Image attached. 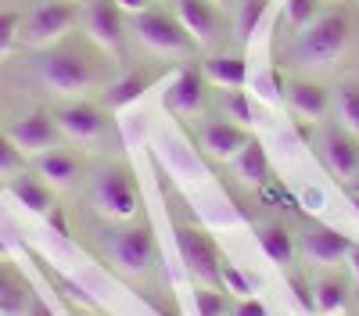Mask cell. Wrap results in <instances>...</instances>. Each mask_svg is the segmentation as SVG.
Segmentation results:
<instances>
[{"mask_svg": "<svg viewBox=\"0 0 359 316\" xmlns=\"http://www.w3.org/2000/svg\"><path fill=\"white\" fill-rule=\"evenodd\" d=\"M176 245H180V259H184L187 273L201 284V287H219V266L223 259L212 245V238L198 226H180L176 230Z\"/></svg>", "mask_w": 359, "mask_h": 316, "instance_id": "obj_4", "label": "cell"}, {"mask_svg": "<svg viewBox=\"0 0 359 316\" xmlns=\"http://www.w3.org/2000/svg\"><path fill=\"white\" fill-rule=\"evenodd\" d=\"M54 119H57V130H62L65 137H72V140H97V137H104V130H108L104 108L86 104V101L62 108Z\"/></svg>", "mask_w": 359, "mask_h": 316, "instance_id": "obj_11", "label": "cell"}, {"mask_svg": "<svg viewBox=\"0 0 359 316\" xmlns=\"http://www.w3.org/2000/svg\"><path fill=\"white\" fill-rule=\"evenodd\" d=\"M25 158L18 151V144L8 137V133H0V177H11V172H22Z\"/></svg>", "mask_w": 359, "mask_h": 316, "instance_id": "obj_29", "label": "cell"}, {"mask_svg": "<svg viewBox=\"0 0 359 316\" xmlns=\"http://www.w3.org/2000/svg\"><path fill=\"white\" fill-rule=\"evenodd\" d=\"M219 284H226L230 291H237V295H248V291H252V287H248V280L241 277V270H237V266H230V263H223V266H219Z\"/></svg>", "mask_w": 359, "mask_h": 316, "instance_id": "obj_32", "label": "cell"}, {"mask_svg": "<svg viewBox=\"0 0 359 316\" xmlns=\"http://www.w3.org/2000/svg\"><path fill=\"white\" fill-rule=\"evenodd\" d=\"M36 169H40V180L47 187H69L79 177V158L69 155V151H62V148H50V151L40 155Z\"/></svg>", "mask_w": 359, "mask_h": 316, "instance_id": "obj_17", "label": "cell"}, {"mask_svg": "<svg viewBox=\"0 0 359 316\" xmlns=\"http://www.w3.org/2000/svg\"><path fill=\"white\" fill-rule=\"evenodd\" d=\"M18 29H22V15L18 11H0V57L15 47Z\"/></svg>", "mask_w": 359, "mask_h": 316, "instance_id": "obj_30", "label": "cell"}, {"mask_svg": "<svg viewBox=\"0 0 359 316\" xmlns=\"http://www.w3.org/2000/svg\"><path fill=\"white\" fill-rule=\"evenodd\" d=\"M123 11H130V15H144L147 11V0H115Z\"/></svg>", "mask_w": 359, "mask_h": 316, "instance_id": "obj_34", "label": "cell"}, {"mask_svg": "<svg viewBox=\"0 0 359 316\" xmlns=\"http://www.w3.org/2000/svg\"><path fill=\"white\" fill-rule=\"evenodd\" d=\"M83 25L94 36V43H101L104 50L123 47V8L115 0H90L83 11Z\"/></svg>", "mask_w": 359, "mask_h": 316, "instance_id": "obj_10", "label": "cell"}, {"mask_svg": "<svg viewBox=\"0 0 359 316\" xmlns=\"http://www.w3.org/2000/svg\"><path fill=\"white\" fill-rule=\"evenodd\" d=\"M137 40L147 50H158V54H184V50L194 47V40L187 36V29L180 25V18H172L165 11L137 15Z\"/></svg>", "mask_w": 359, "mask_h": 316, "instance_id": "obj_5", "label": "cell"}, {"mask_svg": "<svg viewBox=\"0 0 359 316\" xmlns=\"http://www.w3.org/2000/svg\"><path fill=\"white\" fill-rule=\"evenodd\" d=\"M323 155H327V165H331L334 177H355L359 172V144L352 140L348 130H327L323 137Z\"/></svg>", "mask_w": 359, "mask_h": 316, "instance_id": "obj_16", "label": "cell"}, {"mask_svg": "<svg viewBox=\"0 0 359 316\" xmlns=\"http://www.w3.org/2000/svg\"><path fill=\"white\" fill-rule=\"evenodd\" d=\"M194 305H198V316H226V309H230V302L219 287H201L194 295Z\"/></svg>", "mask_w": 359, "mask_h": 316, "instance_id": "obj_28", "label": "cell"}, {"mask_svg": "<svg viewBox=\"0 0 359 316\" xmlns=\"http://www.w3.org/2000/svg\"><path fill=\"white\" fill-rule=\"evenodd\" d=\"M25 298H29L25 284H18L8 270H0V312H4V316L22 312L25 309Z\"/></svg>", "mask_w": 359, "mask_h": 316, "instance_id": "obj_26", "label": "cell"}, {"mask_svg": "<svg viewBox=\"0 0 359 316\" xmlns=\"http://www.w3.org/2000/svg\"><path fill=\"white\" fill-rule=\"evenodd\" d=\"M338 115H341V130L359 137V83H345L338 90Z\"/></svg>", "mask_w": 359, "mask_h": 316, "instance_id": "obj_25", "label": "cell"}, {"mask_svg": "<svg viewBox=\"0 0 359 316\" xmlns=\"http://www.w3.org/2000/svg\"><path fill=\"white\" fill-rule=\"evenodd\" d=\"M97 209L111 219H133L137 216V184L126 169H104L94 184Z\"/></svg>", "mask_w": 359, "mask_h": 316, "instance_id": "obj_6", "label": "cell"}, {"mask_svg": "<svg viewBox=\"0 0 359 316\" xmlns=\"http://www.w3.org/2000/svg\"><path fill=\"white\" fill-rule=\"evenodd\" d=\"M176 18L187 29V36L194 43H212L219 33V15L212 0H176Z\"/></svg>", "mask_w": 359, "mask_h": 316, "instance_id": "obj_12", "label": "cell"}, {"mask_svg": "<svg viewBox=\"0 0 359 316\" xmlns=\"http://www.w3.org/2000/svg\"><path fill=\"white\" fill-rule=\"evenodd\" d=\"M306 263L313 266H331L338 259H345L352 252V241L345 234H338L334 226H323V223H313L306 234H302V245H298Z\"/></svg>", "mask_w": 359, "mask_h": 316, "instance_id": "obj_9", "label": "cell"}, {"mask_svg": "<svg viewBox=\"0 0 359 316\" xmlns=\"http://www.w3.org/2000/svg\"><path fill=\"white\" fill-rule=\"evenodd\" d=\"M76 25V8L72 0H50V4H40L25 22V40L33 47H47L54 40H62L69 29Z\"/></svg>", "mask_w": 359, "mask_h": 316, "instance_id": "obj_7", "label": "cell"}, {"mask_svg": "<svg viewBox=\"0 0 359 316\" xmlns=\"http://www.w3.org/2000/svg\"><path fill=\"white\" fill-rule=\"evenodd\" d=\"M29 316H54V312H50V309H47L43 302H33V309H29Z\"/></svg>", "mask_w": 359, "mask_h": 316, "instance_id": "obj_36", "label": "cell"}, {"mask_svg": "<svg viewBox=\"0 0 359 316\" xmlns=\"http://www.w3.org/2000/svg\"><path fill=\"white\" fill-rule=\"evenodd\" d=\"M155 83V76L151 72H126L118 83H111L108 86V94H104V108H126V104H133L147 86Z\"/></svg>", "mask_w": 359, "mask_h": 316, "instance_id": "obj_21", "label": "cell"}, {"mask_svg": "<svg viewBox=\"0 0 359 316\" xmlns=\"http://www.w3.org/2000/svg\"><path fill=\"white\" fill-rule=\"evenodd\" d=\"M233 316H266V305L259 298H241L233 309Z\"/></svg>", "mask_w": 359, "mask_h": 316, "instance_id": "obj_33", "label": "cell"}, {"mask_svg": "<svg viewBox=\"0 0 359 316\" xmlns=\"http://www.w3.org/2000/svg\"><path fill=\"white\" fill-rule=\"evenodd\" d=\"M348 40H352L348 11H323L316 22H309L302 33H298L294 54H298V62L309 65V69H327L341 57Z\"/></svg>", "mask_w": 359, "mask_h": 316, "instance_id": "obj_1", "label": "cell"}, {"mask_svg": "<svg viewBox=\"0 0 359 316\" xmlns=\"http://www.w3.org/2000/svg\"><path fill=\"white\" fill-rule=\"evenodd\" d=\"M355 194H359V180H355Z\"/></svg>", "mask_w": 359, "mask_h": 316, "instance_id": "obj_39", "label": "cell"}, {"mask_svg": "<svg viewBox=\"0 0 359 316\" xmlns=\"http://www.w3.org/2000/svg\"><path fill=\"white\" fill-rule=\"evenodd\" d=\"M212 4H230V0H212Z\"/></svg>", "mask_w": 359, "mask_h": 316, "instance_id": "obj_38", "label": "cell"}, {"mask_svg": "<svg viewBox=\"0 0 359 316\" xmlns=\"http://www.w3.org/2000/svg\"><path fill=\"white\" fill-rule=\"evenodd\" d=\"M40 79L54 94H79L97 83V69L76 50H54L40 62Z\"/></svg>", "mask_w": 359, "mask_h": 316, "instance_id": "obj_3", "label": "cell"}, {"mask_svg": "<svg viewBox=\"0 0 359 316\" xmlns=\"http://www.w3.org/2000/svg\"><path fill=\"white\" fill-rule=\"evenodd\" d=\"M201 72H205L208 83L223 86V90H241L245 79H248V65H245V57H237V54H212Z\"/></svg>", "mask_w": 359, "mask_h": 316, "instance_id": "obj_18", "label": "cell"}, {"mask_svg": "<svg viewBox=\"0 0 359 316\" xmlns=\"http://www.w3.org/2000/svg\"><path fill=\"white\" fill-rule=\"evenodd\" d=\"M108 252H111V263L123 273L140 277L155 266L158 241L151 234V226H126V230H115L108 238Z\"/></svg>", "mask_w": 359, "mask_h": 316, "instance_id": "obj_2", "label": "cell"}, {"mask_svg": "<svg viewBox=\"0 0 359 316\" xmlns=\"http://www.w3.org/2000/svg\"><path fill=\"white\" fill-rule=\"evenodd\" d=\"M287 104H291V111L298 115V119L316 123L331 111V94H327V86H320V83L298 79V83L287 86Z\"/></svg>", "mask_w": 359, "mask_h": 316, "instance_id": "obj_15", "label": "cell"}, {"mask_svg": "<svg viewBox=\"0 0 359 316\" xmlns=\"http://www.w3.org/2000/svg\"><path fill=\"white\" fill-rule=\"evenodd\" d=\"M352 205H355V212H359V194H355V201H352Z\"/></svg>", "mask_w": 359, "mask_h": 316, "instance_id": "obj_37", "label": "cell"}, {"mask_svg": "<svg viewBox=\"0 0 359 316\" xmlns=\"http://www.w3.org/2000/svg\"><path fill=\"white\" fill-rule=\"evenodd\" d=\"M201 140H205V151L212 158H237L241 148L248 144V130L230 123V119H208L201 130Z\"/></svg>", "mask_w": 359, "mask_h": 316, "instance_id": "obj_14", "label": "cell"}, {"mask_svg": "<svg viewBox=\"0 0 359 316\" xmlns=\"http://www.w3.org/2000/svg\"><path fill=\"white\" fill-rule=\"evenodd\" d=\"M313 305L320 309V312H338L345 302H348V284H345V277H323L316 287H313Z\"/></svg>", "mask_w": 359, "mask_h": 316, "instance_id": "obj_23", "label": "cell"}, {"mask_svg": "<svg viewBox=\"0 0 359 316\" xmlns=\"http://www.w3.org/2000/svg\"><path fill=\"white\" fill-rule=\"evenodd\" d=\"M57 133H62L57 130V119H50L43 108H36V111L22 115V119L11 126L8 137L18 144L22 155H43V151H50L57 144Z\"/></svg>", "mask_w": 359, "mask_h": 316, "instance_id": "obj_8", "label": "cell"}, {"mask_svg": "<svg viewBox=\"0 0 359 316\" xmlns=\"http://www.w3.org/2000/svg\"><path fill=\"white\" fill-rule=\"evenodd\" d=\"M76 316H90V312H76Z\"/></svg>", "mask_w": 359, "mask_h": 316, "instance_id": "obj_40", "label": "cell"}, {"mask_svg": "<svg viewBox=\"0 0 359 316\" xmlns=\"http://www.w3.org/2000/svg\"><path fill=\"white\" fill-rule=\"evenodd\" d=\"M284 18L294 29H306L309 22L320 18V0H287V4H284Z\"/></svg>", "mask_w": 359, "mask_h": 316, "instance_id": "obj_27", "label": "cell"}, {"mask_svg": "<svg viewBox=\"0 0 359 316\" xmlns=\"http://www.w3.org/2000/svg\"><path fill=\"white\" fill-rule=\"evenodd\" d=\"M266 4L269 0H241V4H237V36L245 43L259 33V22L266 18Z\"/></svg>", "mask_w": 359, "mask_h": 316, "instance_id": "obj_24", "label": "cell"}, {"mask_svg": "<svg viewBox=\"0 0 359 316\" xmlns=\"http://www.w3.org/2000/svg\"><path fill=\"white\" fill-rule=\"evenodd\" d=\"M259 248L269 255V263H277V266H291L294 255H298L294 234H291L284 223H266V226H259Z\"/></svg>", "mask_w": 359, "mask_h": 316, "instance_id": "obj_19", "label": "cell"}, {"mask_svg": "<svg viewBox=\"0 0 359 316\" xmlns=\"http://www.w3.org/2000/svg\"><path fill=\"white\" fill-rule=\"evenodd\" d=\"M0 316H4V312H0Z\"/></svg>", "mask_w": 359, "mask_h": 316, "instance_id": "obj_41", "label": "cell"}, {"mask_svg": "<svg viewBox=\"0 0 359 316\" xmlns=\"http://www.w3.org/2000/svg\"><path fill=\"white\" fill-rule=\"evenodd\" d=\"M226 111H230V123H237V126H252V104H248V97L241 94V90H230L226 94Z\"/></svg>", "mask_w": 359, "mask_h": 316, "instance_id": "obj_31", "label": "cell"}, {"mask_svg": "<svg viewBox=\"0 0 359 316\" xmlns=\"http://www.w3.org/2000/svg\"><path fill=\"white\" fill-rule=\"evenodd\" d=\"M237 177L248 187H259L269 177V158H266V148H262L259 137H248V144L241 148V155H237Z\"/></svg>", "mask_w": 359, "mask_h": 316, "instance_id": "obj_20", "label": "cell"}, {"mask_svg": "<svg viewBox=\"0 0 359 316\" xmlns=\"http://www.w3.org/2000/svg\"><path fill=\"white\" fill-rule=\"evenodd\" d=\"M11 194L22 201V205H25L29 212H40V216H47V212L54 209L50 187H47L43 180H36V177H18V180L11 184Z\"/></svg>", "mask_w": 359, "mask_h": 316, "instance_id": "obj_22", "label": "cell"}, {"mask_svg": "<svg viewBox=\"0 0 359 316\" xmlns=\"http://www.w3.org/2000/svg\"><path fill=\"white\" fill-rule=\"evenodd\" d=\"M348 266H352V277L359 280V245H352V252H348Z\"/></svg>", "mask_w": 359, "mask_h": 316, "instance_id": "obj_35", "label": "cell"}, {"mask_svg": "<svg viewBox=\"0 0 359 316\" xmlns=\"http://www.w3.org/2000/svg\"><path fill=\"white\" fill-rule=\"evenodd\" d=\"M205 86H208V79H205L201 69H184V72L172 79L169 90H165V108L176 111V115H194V111H201V104H205Z\"/></svg>", "mask_w": 359, "mask_h": 316, "instance_id": "obj_13", "label": "cell"}]
</instances>
